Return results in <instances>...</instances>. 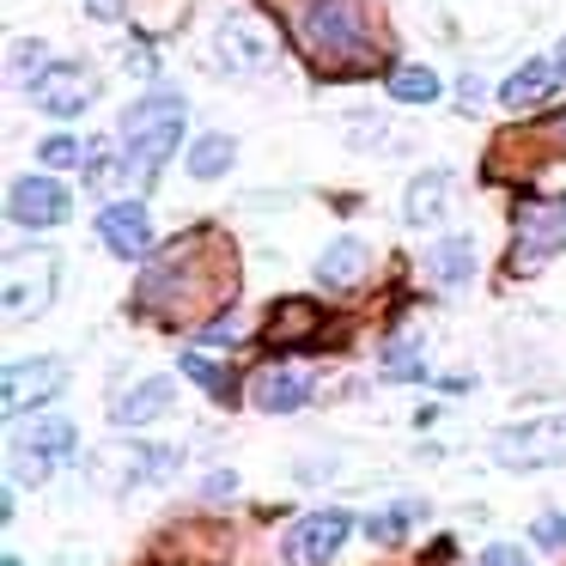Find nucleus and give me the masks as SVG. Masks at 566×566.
<instances>
[{
  "label": "nucleus",
  "instance_id": "2",
  "mask_svg": "<svg viewBox=\"0 0 566 566\" xmlns=\"http://www.w3.org/2000/svg\"><path fill=\"white\" fill-rule=\"evenodd\" d=\"M286 19H293V38L311 55L317 74L347 80V74H366L378 62V43H371V25H366V7L359 0H293Z\"/></svg>",
  "mask_w": 566,
  "mask_h": 566
},
{
  "label": "nucleus",
  "instance_id": "35",
  "mask_svg": "<svg viewBox=\"0 0 566 566\" xmlns=\"http://www.w3.org/2000/svg\"><path fill=\"white\" fill-rule=\"evenodd\" d=\"M536 140H548V147H560V153H566V116H554V123H548V128H542V135H536Z\"/></svg>",
  "mask_w": 566,
  "mask_h": 566
},
{
  "label": "nucleus",
  "instance_id": "34",
  "mask_svg": "<svg viewBox=\"0 0 566 566\" xmlns=\"http://www.w3.org/2000/svg\"><path fill=\"white\" fill-rule=\"evenodd\" d=\"M457 98H463V111H475V104H481V80H475V74H463V86H457Z\"/></svg>",
  "mask_w": 566,
  "mask_h": 566
},
{
  "label": "nucleus",
  "instance_id": "19",
  "mask_svg": "<svg viewBox=\"0 0 566 566\" xmlns=\"http://www.w3.org/2000/svg\"><path fill=\"white\" fill-rule=\"evenodd\" d=\"M189 177H201V184H213V177H226L238 165V140L232 135H196L189 140Z\"/></svg>",
  "mask_w": 566,
  "mask_h": 566
},
{
  "label": "nucleus",
  "instance_id": "26",
  "mask_svg": "<svg viewBox=\"0 0 566 566\" xmlns=\"http://www.w3.org/2000/svg\"><path fill=\"white\" fill-rule=\"evenodd\" d=\"M25 74H31V80L50 74V55H43L38 38H19V43H13V80H19V86H25Z\"/></svg>",
  "mask_w": 566,
  "mask_h": 566
},
{
  "label": "nucleus",
  "instance_id": "5",
  "mask_svg": "<svg viewBox=\"0 0 566 566\" xmlns=\"http://www.w3.org/2000/svg\"><path fill=\"white\" fill-rule=\"evenodd\" d=\"M512 269H536L542 256L566 250V196L554 201H517L512 213Z\"/></svg>",
  "mask_w": 566,
  "mask_h": 566
},
{
  "label": "nucleus",
  "instance_id": "11",
  "mask_svg": "<svg viewBox=\"0 0 566 566\" xmlns=\"http://www.w3.org/2000/svg\"><path fill=\"white\" fill-rule=\"evenodd\" d=\"M98 238L111 256H147L153 250V220H147V201H111L98 213Z\"/></svg>",
  "mask_w": 566,
  "mask_h": 566
},
{
  "label": "nucleus",
  "instance_id": "14",
  "mask_svg": "<svg viewBox=\"0 0 566 566\" xmlns=\"http://www.w3.org/2000/svg\"><path fill=\"white\" fill-rule=\"evenodd\" d=\"M554 86H560V62H524L517 74H505V86H500V104L505 111H536V104H548L554 98Z\"/></svg>",
  "mask_w": 566,
  "mask_h": 566
},
{
  "label": "nucleus",
  "instance_id": "20",
  "mask_svg": "<svg viewBox=\"0 0 566 566\" xmlns=\"http://www.w3.org/2000/svg\"><path fill=\"white\" fill-rule=\"evenodd\" d=\"M13 444H25V451H38V457H50V463H62V457L80 451V432L67 427V420H31V432H25V439H13Z\"/></svg>",
  "mask_w": 566,
  "mask_h": 566
},
{
  "label": "nucleus",
  "instance_id": "23",
  "mask_svg": "<svg viewBox=\"0 0 566 566\" xmlns=\"http://www.w3.org/2000/svg\"><path fill=\"white\" fill-rule=\"evenodd\" d=\"M420 512H427V505H420V500H402V505H390V512L366 517V536H371V542H396V536H402V530L415 524Z\"/></svg>",
  "mask_w": 566,
  "mask_h": 566
},
{
  "label": "nucleus",
  "instance_id": "4",
  "mask_svg": "<svg viewBox=\"0 0 566 566\" xmlns=\"http://www.w3.org/2000/svg\"><path fill=\"white\" fill-rule=\"evenodd\" d=\"M493 463H505V469H548V463H566V415L524 420V427L493 432Z\"/></svg>",
  "mask_w": 566,
  "mask_h": 566
},
{
  "label": "nucleus",
  "instance_id": "10",
  "mask_svg": "<svg viewBox=\"0 0 566 566\" xmlns=\"http://www.w3.org/2000/svg\"><path fill=\"white\" fill-rule=\"evenodd\" d=\"M92 92H98V80L80 62H55L50 74L31 80V104H38L43 116H80L92 104Z\"/></svg>",
  "mask_w": 566,
  "mask_h": 566
},
{
  "label": "nucleus",
  "instance_id": "15",
  "mask_svg": "<svg viewBox=\"0 0 566 566\" xmlns=\"http://www.w3.org/2000/svg\"><path fill=\"white\" fill-rule=\"evenodd\" d=\"M171 396H177L171 378H147V384H135L128 396H116L111 420H116V427H147V420H159L165 408H171Z\"/></svg>",
  "mask_w": 566,
  "mask_h": 566
},
{
  "label": "nucleus",
  "instance_id": "8",
  "mask_svg": "<svg viewBox=\"0 0 566 566\" xmlns=\"http://www.w3.org/2000/svg\"><path fill=\"white\" fill-rule=\"evenodd\" d=\"M62 384H67V359H55V354H43V359H19V366H7V415H25V408H43L50 396H62Z\"/></svg>",
  "mask_w": 566,
  "mask_h": 566
},
{
  "label": "nucleus",
  "instance_id": "6",
  "mask_svg": "<svg viewBox=\"0 0 566 566\" xmlns=\"http://www.w3.org/2000/svg\"><path fill=\"white\" fill-rule=\"evenodd\" d=\"M274 62V31L250 13H232L220 31H213V67L226 74H262Z\"/></svg>",
  "mask_w": 566,
  "mask_h": 566
},
{
  "label": "nucleus",
  "instance_id": "30",
  "mask_svg": "<svg viewBox=\"0 0 566 566\" xmlns=\"http://www.w3.org/2000/svg\"><path fill=\"white\" fill-rule=\"evenodd\" d=\"M475 566H530V554H517L512 548V542H493V548L488 554H481V560Z\"/></svg>",
  "mask_w": 566,
  "mask_h": 566
},
{
  "label": "nucleus",
  "instance_id": "9",
  "mask_svg": "<svg viewBox=\"0 0 566 566\" xmlns=\"http://www.w3.org/2000/svg\"><path fill=\"white\" fill-rule=\"evenodd\" d=\"M347 530H354V517L347 512H311V517H298L293 530H286V560L293 566H323V560H335V548L347 542Z\"/></svg>",
  "mask_w": 566,
  "mask_h": 566
},
{
  "label": "nucleus",
  "instance_id": "21",
  "mask_svg": "<svg viewBox=\"0 0 566 566\" xmlns=\"http://www.w3.org/2000/svg\"><path fill=\"white\" fill-rule=\"evenodd\" d=\"M305 335H317V305L286 298V305L269 311V342H305Z\"/></svg>",
  "mask_w": 566,
  "mask_h": 566
},
{
  "label": "nucleus",
  "instance_id": "3",
  "mask_svg": "<svg viewBox=\"0 0 566 566\" xmlns=\"http://www.w3.org/2000/svg\"><path fill=\"white\" fill-rule=\"evenodd\" d=\"M184 111L189 104L177 92H147L123 111V165H128V184H153L159 165L177 153L184 140Z\"/></svg>",
  "mask_w": 566,
  "mask_h": 566
},
{
  "label": "nucleus",
  "instance_id": "1",
  "mask_svg": "<svg viewBox=\"0 0 566 566\" xmlns=\"http://www.w3.org/2000/svg\"><path fill=\"white\" fill-rule=\"evenodd\" d=\"M220 305H232V256H220L208 232L165 250L140 274V293H135V311L140 317H159V323H196Z\"/></svg>",
  "mask_w": 566,
  "mask_h": 566
},
{
  "label": "nucleus",
  "instance_id": "31",
  "mask_svg": "<svg viewBox=\"0 0 566 566\" xmlns=\"http://www.w3.org/2000/svg\"><path fill=\"white\" fill-rule=\"evenodd\" d=\"M201 342H213V347H232V342H238V317H232V311H226V317H213Z\"/></svg>",
  "mask_w": 566,
  "mask_h": 566
},
{
  "label": "nucleus",
  "instance_id": "13",
  "mask_svg": "<svg viewBox=\"0 0 566 566\" xmlns=\"http://www.w3.org/2000/svg\"><path fill=\"white\" fill-rule=\"evenodd\" d=\"M250 402L262 408V415H293V408L311 402V378L305 371H286V366H269L250 378Z\"/></svg>",
  "mask_w": 566,
  "mask_h": 566
},
{
  "label": "nucleus",
  "instance_id": "36",
  "mask_svg": "<svg viewBox=\"0 0 566 566\" xmlns=\"http://www.w3.org/2000/svg\"><path fill=\"white\" fill-rule=\"evenodd\" d=\"M7 566H25V560H13V554H7Z\"/></svg>",
  "mask_w": 566,
  "mask_h": 566
},
{
  "label": "nucleus",
  "instance_id": "7",
  "mask_svg": "<svg viewBox=\"0 0 566 566\" xmlns=\"http://www.w3.org/2000/svg\"><path fill=\"white\" fill-rule=\"evenodd\" d=\"M67 208H74V196H67L55 177H19V184L7 189V220H13V226H31V232H43V226H62Z\"/></svg>",
  "mask_w": 566,
  "mask_h": 566
},
{
  "label": "nucleus",
  "instance_id": "12",
  "mask_svg": "<svg viewBox=\"0 0 566 566\" xmlns=\"http://www.w3.org/2000/svg\"><path fill=\"white\" fill-rule=\"evenodd\" d=\"M50 281H55V256H38V269H31L25 281V262H7V317H38L43 305H50Z\"/></svg>",
  "mask_w": 566,
  "mask_h": 566
},
{
  "label": "nucleus",
  "instance_id": "17",
  "mask_svg": "<svg viewBox=\"0 0 566 566\" xmlns=\"http://www.w3.org/2000/svg\"><path fill=\"white\" fill-rule=\"evenodd\" d=\"M420 269H427L439 286H463L469 274H475V244L451 232V238H439V244H432L427 256H420Z\"/></svg>",
  "mask_w": 566,
  "mask_h": 566
},
{
  "label": "nucleus",
  "instance_id": "28",
  "mask_svg": "<svg viewBox=\"0 0 566 566\" xmlns=\"http://www.w3.org/2000/svg\"><path fill=\"white\" fill-rule=\"evenodd\" d=\"M427 371V359H420L415 342H396L390 354H384V378H420Z\"/></svg>",
  "mask_w": 566,
  "mask_h": 566
},
{
  "label": "nucleus",
  "instance_id": "25",
  "mask_svg": "<svg viewBox=\"0 0 566 566\" xmlns=\"http://www.w3.org/2000/svg\"><path fill=\"white\" fill-rule=\"evenodd\" d=\"M38 153H43V165H50V171H74V165L92 159V147H86V140H74V135H50Z\"/></svg>",
  "mask_w": 566,
  "mask_h": 566
},
{
  "label": "nucleus",
  "instance_id": "27",
  "mask_svg": "<svg viewBox=\"0 0 566 566\" xmlns=\"http://www.w3.org/2000/svg\"><path fill=\"white\" fill-rule=\"evenodd\" d=\"M347 135H354V147H378V153L396 147V135L378 123V116H347Z\"/></svg>",
  "mask_w": 566,
  "mask_h": 566
},
{
  "label": "nucleus",
  "instance_id": "37",
  "mask_svg": "<svg viewBox=\"0 0 566 566\" xmlns=\"http://www.w3.org/2000/svg\"><path fill=\"white\" fill-rule=\"evenodd\" d=\"M560 67H566V43H560Z\"/></svg>",
  "mask_w": 566,
  "mask_h": 566
},
{
  "label": "nucleus",
  "instance_id": "18",
  "mask_svg": "<svg viewBox=\"0 0 566 566\" xmlns=\"http://www.w3.org/2000/svg\"><path fill=\"white\" fill-rule=\"evenodd\" d=\"M451 201V171H420L415 184H408V196H402V220L408 226H427V220H439V208Z\"/></svg>",
  "mask_w": 566,
  "mask_h": 566
},
{
  "label": "nucleus",
  "instance_id": "33",
  "mask_svg": "<svg viewBox=\"0 0 566 566\" xmlns=\"http://www.w3.org/2000/svg\"><path fill=\"white\" fill-rule=\"evenodd\" d=\"M86 13H92V19H123L128 0H86Z\"/></svg>",
  "mask_w": 566,
  "mask_h": 566
},
{
  "label": "nucleus",
  "instance_id": "22",
  "mask_svg": "<svg viewBox=\"0 0 566 566\" xmlns=\"http://www.w3.org/2000/svg\"><path fill=\"white\" fill-rule=\"evenodd\" d=\"M390 98L396 104H432V98H439V74H432V67H396V74H390Z\"/></svg>",
  "mask_w": 566,
  "mask_h": 566
},
{
  "label": "nucleus",
  "instance_id": "16",
  "mask_svg": "<svg viewBox=\"0 0 566 566\" xmlns=\"http://www.w3.org/2000/svg\"><path fill=\"white\" fill-rule=\"evenodd\" d=\"M366 269H371V244H366V238H335V244L317 256V286H354Z\"/></svg>",
  "mask_w": 566,
  "mask_h": 566
},
{
  "label": "nucleus",
  "instance_id": "24",
  "mask_svg": "<svg viewBox=\"0 0 566 566\" xmlns=\"http://www.w3.org/2000/svg\"><path fill=\"white\" fill-rule=\"evenodd\" d=\"M177 366H184V371H189V378H196L208 396H220V402H232V371H220L208 354H184Z\"/></svg>",
  "mask_w": 566,
  "mask_h": 566
},
{
  "label": "nucleus",
  "instance_id": "29",
  "mask_svg": "<svg viewBox=\"0 0 566 566\" xmlns=\"http://www.w3.org/2000/svg\"><path fill=\"white\" fill-rule=\"evenodd\" d=\"M536 548H566V517L560 512L536 517Z\"/></svg>",
  "mask_w": 566,
  "mask_h": 566
},
{
  "label": "nucleus",
  "instance_id": "32",
  "mask_svg": "<svg viewBox=\"0 0 566 566\" xmlns=\"http://www.w3.org/2000/svg\"><path fill=\"white\" fill-rule=\"evenodd\" d=\"M201 493H208V500H232V493H238V475H232V469H213Z\"/></svg>",
  "mask_w": 566,
  "mask_h": 566
}]
</instances>
